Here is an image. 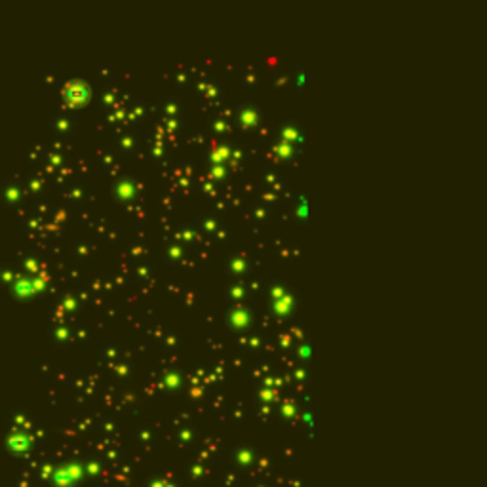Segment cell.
Returning <instances> with one entry per match:
<instances>
[{
	"instance_id": "6da1fadb",
	"label": "cell",
	"mask_w": 487,
	"mask_h": 487,
	"mask_svg": "<svg viewBox=\"0 0 487 487\" xmlns=\"http://www.w3.org/2000/svg\"><path fill=\"white\" fill-rule=\"evenodd\" d=\"M84 90H86V88H84L82 84L73 82L65 90V98L71 101V105H82L84 101H86V98H80V91Z\"/></svg>"
}]
</instances>
